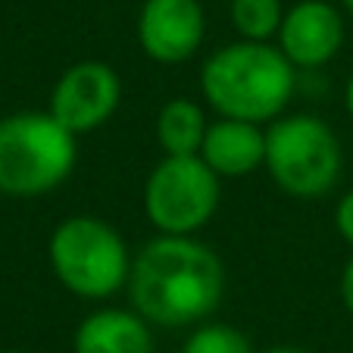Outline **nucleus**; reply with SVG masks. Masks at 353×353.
I'll list each match as a JSON object with an SVG mask.
<instances>
[{
  "label": "nucleus",
  "mask_w": 353,
  "mask_h": 353,
  "mask_svg": "<svg viewBox=\"0 0 353 353\" xmlns=\"http://www.w3.org/2000/svg\"><path fill=\"white\" fill-rule=\"evenodd\" d=\"M128 297L157 328L200 325L225 297V266L194 234H157L132 260Z\"/></svg>",
  "instance_id": "1"
},
{
  "label": "nucleus",
  "mask_w": 353,
  "mask_h": 353,
  "mask_svg": "<svg viewBox=\"0 0 353 353\" xmlns=\"http://www.w3.org/2000/svg\"><path fill=\"white\" fill-rule=\"evenodd\" d=\"M297 91V66L269 41L225 44L200 66V94L219 116L269 125Z\"/></svg>",
  "instance_id": "2"
},
{
  "label": "nucleus",
  "mask_w": 353,
  "mask_h": 353,
  "mask_svg": "<svg viewBox=\"0 0 353 353\" xmlns=\"http://www.w3.org/2000/svg\"><path fill=\"white\" fill-rule=\"evenodd\" d=\"M79 163V134L50 110L0 119V194L41 197L60 188Z\"/></svg>",
  "instance_id": "3"
},
{
  "label": "nucleus",
  "mask_w": 353,
  "mask_h": 353,
  "mask_svg": "<svg viewBox=\"0 0 353 353\" xmlns=\"http://www.w3.org/2000/svg\"><path fill=\"white\" fill-rule=\"evenodd\" d=\"M132 260L119 228L97 216H69L47 241V263L57 281L85 300H107L128 288Z\"/></svg>",
  "instance_id": "4"
},
{
  "label": "nucleus",
  "mask_w": 353,
  "mask_h": 353,
  "mask_svg": "<svg viewBox=\"0 0 353 353\" xmlns=\"http://www.w3.org/2000/svg\"><path fill=\"white\" fill-rule=\"evenodd\" d=\"M266 172L297 200L325 197L341 179L344 154L334 128L313 113L279 116L266 125Z\"/></svg>",
  "instance_id": "5"
},
{
  "label": "nucleus",
  "mask_w": 353,
  "mask_h": 353,
  "mask_svg": "<svg viewBox=\"0 0 353 353\" xmlns=\"http://www.w3.org/2000/svg\"><path fill=\"white\" fill-rule=\"evenodd\" d=\"M222 179L203 157H163L144 181V216L157 234H197L216 216Z\"/></svg>",
  "instance_id": "6"
},
{
  "label": "nucleus",
  "mask_w": 353,
  "mask_h": 353,
  "mask_svg": "<svg viewBox=\"0 0 353 353\" xmlns=\"http://www.w3.org/2000/svg\"><path fill=\"white\" fill-rule=\"evenodd\" d=\"M122 103V79L110 63L81 60L57 79L50 91V113L72 134H91L107 125Z\"/></svg>",
  "instance_id": "7"
},
{
  "label": "nucleus",
  "mask_w": 353,
  "mask_h": 353,
  "mask_svg": "<svg viewBox=\"0 0 353 353\" xmlns=\"http://www.w3.org/2000/svg\"><path fill=\"white\" fill-rule=\"evenodd\" d=\"M138 47L160 66L194 60L207 38V13L200 0H144L134 22Z\"/></svg>",
  "instance_id": "8"
},
{
  "label": "nucleus",
  "mask_w": 353,
  "mask_h": 353,
  "mask_svg": "<svg viewBox=\"0 0 353 353\" xmlns=\"http://www.w3.org/2000/svg\"><path fill=\"white\" fill-rule=\"evenodd\" d=\"M275 41L297 69H319L344 47V16L328 0H297L285 10Z\"/></svg>",
  "instance_id": "9"
},
{
  "label": "nucleus",
  "mask_w": 353,
  "mask_h": 353,
  "mask_svg": "<svg viewBox=\"0 0 353 353\" xmlns=\"http://www.w3.org/2000/svg\"><path fill=\"white\" fill-rule=\"evenodd\" d=\"M200 157L219 179H244L266 163V128L219 116L210 122Z\"/></svg>",
  "instance_id": "10"
},
{
  "label": "nucleus",
  "mask_w": 353,
  "mask_h": 353,
  "mask_svg": "<svg viewBox=\"0 0 353 353\" xmlns=\"http://www.w3.org/2000/svg\"><path fill=\"white\" fill-rule=\"evenodd\" d=\"M75 353H154L150 322L138 310L100 307L79 322L72 334Z\"/></svg>",
  "instance_id": "11"
},
{
  "label": "nucleus",
  "mask_w": 353,
  "mask_h": 353,
  "mask_svg": "<svg viewBox=\"0 0 353 353\" xmlns=\"http://www.w3.org/2000/svg\"><path fill=\"white\" fill-rule=\"evenodd\" d=\"M207 128V113L197 100L172 97L157 113V144L163 147L166 157H194L203 147Z\"/></svg>",
  "instance_id": "12"
},
{
  "label": "nucleus",
  "mask_w": 353,
  "mask_h": 353,
  "mask_svg": "<svg viewBox=\"0 0 353 353\" xmlns=\"http://www.w3.org/2000/svg\"><path fill=\"white\" fill-rule=\"evenodd\" d=\"M285 7L281 0H232V26L244 41L279 38Z\"/></svg>",
  "instance_id": "13"
},
{
  "label": "nucleus",
  "mask_w": 353,
  "mask_h": 353,
  "mask_svg": "<svg viewBox=\"0 0 353 353\" xmlns=\"http://www.w3.org/2000/svg\"><path fill=\"white\" fill-rule=\"evenodd\" d=\"M181 353H254V344L234 325H225V322H200L188 334Z\"/></svg>",
  "instance_id": "14"
},
{
  "label": "nucleus",
  "mask_w": 353,
  "mask_h": 353,
  "mask_svg": "<svg viewBox=\"0 0 353 353\" xmlns=\"http://www.w3.org/2000/svg\"><path fill=\"white\" fill-rule=\"evenodd\" d=\"M334 228H338L341 241L347 247H353V191H347L338 200V207H334Z\"/></svg>",
  "instance_id": "15"
},
{
  "label": "nucleus",
  "mask_w": 353,
  "mask_h": 353,
  "mask_svg": "<svg viewBox=\"0 0 353 353\" xmlns=\"http://www.w3.org/2000/svg\"><path fill=\"white\" fill-rule=\"evenodd\" d=\"M341 303L353 316V256L344 263V272H341Z\"/></svg>",
  "instance_id": "16"
},
{
  "label": "nucleus",
  "mask_w": 353,
  "mask_h": 353,
  "mask_svg": "<svg viewBox=\"0 0 353 353\" xmlns=\"http://www.w3.org/2000/svg\"><path fill=\"white\" fill-rule=\"evenodd\" d=\"M344 107H347V116L353 119V75H350V81H347V91H344Z\"/></svg>",
  "instance_id": "17"
},
{
  "label": "nucleus",
  "mask_w": 353,
  "mask_h": 353,
  "mask_svg": "<svg viewBox=\"0 0 353 353\" xmlns=\"http://www.w3.org/2000/svg\"><path fill=\"white\" fill-rule=\"evenodd\" d=\"M266 353H310V350H300V347H272Z\"/></svg>",
  "instance_id": "18"
},
{
  "label": "nucleus",
  "mask_w": 353,
  "mask_h": 353,
  "mask_svg": "<svg viewBox=\"0 0 353 353\" xmlns=\"http://www.w3.org/2000/svg\"><path fill=\"white\" fill-rule=\"evenodd\" d=\"M341 3H344V10L350 13V19H353V0H341Z\"/></svg>",
  "instance_id": "19"
},
{
  "label": "nucleus",
  "mask_w": 353,
  "mask_h": 353,
  "mask_svg": "<svg viewBox=\"0 0 353 353\" xmlns=\"http://www.w3.org/2000/svg\"><path fill=\"white\" fill-rule=\"evenodd\" d=\"M0 353H19V350H0Z\"/></svg>",
  "instance_id": "20"
}]
</instances>
